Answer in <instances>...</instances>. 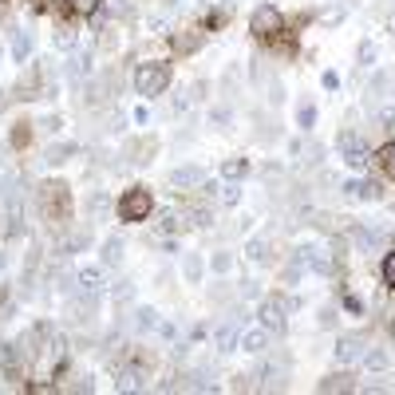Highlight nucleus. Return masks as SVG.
Masks as SVG:
<instances>
[{"label":"nucleus","instance_id":"obj_1","mask_svg":"<svg viewBox=\"0 0 395 395\" xmlns=\"http://www.w3.org/2000/svg\"><path fill=\"white\" fill-rule=\"evenodd\" d=\"M170 87V68L166 63H138L135 68V91L146 95V99H155Z\"/></svg>","mask_w":395,"mask_h":395},{"label":"nucleus","instance_id":"obj_2","mask_svg":"<svg viewBox=\"0 0 395 395\" xmlns=\"http://www.w3.org/2000/svg\"><path fill=\"white\" fill-rule=\"evenodd\" d=\"M297 309V301H289L284 292H273V297H265L261 301V309H257V317H261V324L269 328V332H284V317Z\"/></svg>","mask_w":395,"mask_h":395},{"label":"nucleus","instance_id":"obj_3","mask_svg":"<svg viewBox=\"0 0 395 395\" xmlns=\"http://www.w3.org/2000/svg\"><path fill=\"white\" fill-rule=\"evenodd\" d=\"M336 150H340V158L352 166V170H364V166L371 163L368 143H364V135H356V130H340V138H336Z\"/></svg>","mask_w":395,"mask_h":395},{"label":"nucleus","instance_id":"obj_4","mask_svg":"<svg viewBox=\"0 0 395 395\" xmlns=\"http://www.w3.org/2000/svg\"><path fill=\"white\" fill-rule=\"evenodd\" d=\"M150 210H155V202H150V190L143 186L127 190L119 198V222H143V217H150Z\"/></svg>","mask_w":395,"mask_h":395},{"label":"nucleus","instance_id":"obj_5","mask_svg":"<svg viewBox=\"0 0 395 395\" xmlns=\"http://www.w3.org/2000/svg\"><path fill=\"white\" fill-rule=\"evenodd\" d=\"M40 210L52 217H68L71 214V198H68V186L63 182H48V186H40Z\"/></svg>","mask_w":395,"mask_h":395},{"label":"nucleus","instance_id":"obj_6","mask_svg":"<svg viewBox=\"0 0 395 395\" xmlns=\"http://www.w3.org/2000/svg\"><path fill=\"white\" fill-rule=\"evenodd\" d=\"M250 28H253V36H257V40H273V36L284 32V16L273 9V4H261V9L250 16Z\"/></svg>","mask_w":395,"mask_h":395},{"label":"nucleus","instance_id":"obj_7","mask_svg":"<svg viewBox=\"0 0 395 395\" xmlns=\"http://www.w3.org/2000/svg\"><path fill=\"white\" fill-rule=\"evenodd\" d=\"M364 352H368V340H364V336H340V340H336V364H344V368L360 364Z\"/></svg>","mask_w":395,"mask_h":395},{"label":"nucleus","instance_id":"obj_8","mask_svg":"<svg viewBox=\"0 0 395 395\" xmlns=\"http://www.w3.org/2000/svg\"><path fill=\"white\" fill-rule=\"evenodd\" d=\"M352 245L360 253H384L387 233L384 230H368V225H352Z\"/></svg>","mask_w":395,"mask_h":395},{"label":"nucleus","instance_id":"obj_9","mask_svg":"<svg viewBox=\"0 0 395 395\" xmlns=\"http://www.w3.org/2000/svg\"><path fill=\"white\" fill-rule=\"evenodd\" d=\"M95 71V56L91 52H68V63H63V79L68 83H79L83 76Z\"/></svg>","mask_w":395,"mask_h":395},{"label":"nucleus","instance_id":"obj_10","mask_svg":"<svg viewBox=\"0 0 395 395\" xmlns=\"http://www.w3.org/2000/svg\"><path fill=\"white\" fill-rule=\"evenodd\" d=\"M241 317H230L225 324H217V332H214V348L217 352H233V348H241Z\"/></svg>","mask_w":395,"mask_h":395},{"label":"nucleus","instance_id":"obj_11","mask_svg":"<svg viewBox=\"0 0 395 395\" xmlns=\"http://www.w3.org/2000/svg\"><path fill=\"white\" fill-rule=\"evenodd\" d=\"M202 182H206V174H202L198 163H186V166H174L170 170V186H178V190H198Z\"/></svg>","mask_w":395,"mask_h":395},{"label":"nucleus","instance_id":"obj_12","mask_svg":"<svg viewBox=\"0 0 395 395\" xmlns=\"http://www.w3.org/2000/svg\"><path fill=\"white\" fill-rule=\"evenodd\" d=\"M202 43H206V32H202V28H186V32H174L170 36V48L178 56H194Z\"/></svg>","mask_w":395,"mask_h":395},{"label":"nucleus","instance_id":"obj_13","mask_svg":"<svg viewBox=\"0 0 395 395\" xmlns=\"http://www.w3.org/2000/svg\"><path fill=\"white\" fill-rule=\"evenodd\" d=\"M340 190H344V198H352V202H376L379 198V186L371 178H348Z\"/></svg>","mask_w":395,"mask_h":395},{"label":"nucleus","instance_id":"obj_14","mask_svg":"<svg viewBox=\"0 0 395 395\" xmlns=\"http://www.w3.org/2000/svg\"><path fill=\"white\" fill-rule=\"evenodd\" d=\"M230 16H233V4H230V0H202V20H206L210 28H222Z\"/></svg>","mask_w":395,"mask_h":395},{"label":"nucleus","instance_id":"obj_15","mask_svg":"<svg viewBox=\"0 0 395 395\" xmlns=\"http://www.w3.org/2000/svg\"><path fill=\"white\" fill-rule=\"evenodd\" d=\"M320 391H328V395L356 391V371H336V376H324V379H320Z\"/></svg>","mask_w":395,"mask_h":395},{"label":"nucleus","instance_id":"obj_16","mask_svg":"<svg viewBox=\"0 0 395 395\" xmlns=\"http://www.w3.org/2000/svg\"><path fill=\"white\" fill-rule=\"evenodd\" d=\"M241 348H245V352H253V356H265L269 352V328L265 324L250 328V332L241 336Z\"/></svg>","mask_w":395,"mask_h":395},{"label":"nucleus","instance_id":"obj_17","mask_svg":"<svg viewBox=\"0 0 395 395\" xmlns=\"http://www.w3.org/2000/svg\"><path fill=\"white\" fill-rule=\"evenodd\" d=\"M40 83H43V68H32V71H24V76H20V83H16V99H36V91H40Z\"/></svg>","mask_w":395,"mask_h":395},{"label":"nucleus","instance_id":"obj_18","mask_svg":"<svg viewBox=\"0 0 395 395\" xmlns=\"http://www.w3.org/2000/svg\"><path fill=\"white\" fill-rule=\"evenodd\" d=\"M155 138H138V143H127V150H123V155H127L130 158V163H138V166H143V163H150V155H155Z\"/></svg>","mask_w":395,"mask_h":395},{"label":"nucleus","instance_id":"obj_19","mask_svg":"<svg viewBox=\"0 0 395 395\" xmlns=\"http://www.w3.org/2000/svg\"><path fill=\"white\" fill-rule=\"evenodd\" d=\"M68 158H76V143H52L43 150V163L48 166H63Z\"/></svg>","mask_w":395,"mask_h":395},{"label":"nucleus","instance_id":"obj_20","mask_svg":"<svg viewBox=\"0 0 395 395\" xmlns=\"http://www.w3.org/2000/svg\"><path fill=\"white\" fill-rule=\"evenodd\" d=\"M99 261H103V269H119V265H123V237H107Z\"/></svg>","mask_w":395,"mask_h":395},{"label":"nucleus","instance_id":"obj_21","mask_svg":"<svg viewBox=\"0 0 395 395\" xmlns=\"http://www.w3.org/2000/svg\"><path fill=\"white\" fill-rule=\"evenodd\" d=\"M12 60H16V63H28V60H32V36L20 32V28L12 32Z\"/></svg>","mask_w":395,"mask_h":395},{"label":"nucleus","instance_id":"obj_22","mask_svg":"<svg viewBox=\"0 0 395 395\" xmlns=\"http://www.w3.org/2000/svg\"><path fill=\"white\" fill-rule=\"evenodd\" d=\"M186 225H194V230H210L214 225V214H210V206H186Z\"/></svg>","mask_w":395,"mask_h":395},{"label":"nucleus","instance_id":"obj_23","mask_svg":"<svg viewBox=\"0 0 395 395\" xmlns=\"http://www.w3.org/2000/svg\"><path fill=\"white\" fill-rule=\"evenodd\" d=\"M245 257L253 261V265H265L273 253H269V237H250V245H245Z\"/></svg>","mask_w":395,"mask_h":395},{"label":"nucleus","instance_id":"obj_24","mask_svg":"<svg viewBox=\"0 0 395 395\" xmlns=\"http://www.w3.org/2000/svg\"><path fill=\"white\" fill-rule=\"evenodd\" d=\"M87 245H91V230H76V233H68V237H63V253H83Z\"/></svg>","mask_w":395,"mask_h":395},{"label":"nucleus","instance_id":"obj_25","mask_svg":"<svg viewBox=\"0 0 395 395\" xmlns=\"http://www.w3.org/2000/svg\"><path fill=\"white\" fill-rule=\"evenodd\" d=\"M309 269H312V273H332V269H336V253L312 250L309 253Z\"/></svg>","mask_w":395,"mask_h":395},{"label":"nucleus","instance_id":"obj_26","mask_svg":"<svg viewBox=\"0 0 395 395\" xmlns=\"http://www.w3.org/2000/svg\"><path fill=\"white\" fill-rule=\"evenodd\" d=\"M297 127L301 130L317 127V107H312V99H301V107H297Z\"/></svg>","mask_w":395,"mask_h":395},{"label":"nucleus","instance_id":"obj_27","mask_svg":"<svg viewBox=\"0 0 395 395\" xmlns=\"http://www.w3.org/2000/svg\"><path fill=\"white\" fill-rule=\"evenodd\" d=\"M364 364H368L371 371H384L387 364H391V352H387V348H368V352H364Z\"/></svg>","mask_w":395,"mask_h":395},{"label":"nucleus","instance_id":"obj_28","mask_svg":"<svg viewBox=\"0 0 395 395\" xmlns=\"http://www.w3.org/2000/svg\"><path fill=\"white\" fill-rule=\"evenodd\" d=\"M182 225H186V222H182L178 210H163V214H158V233H178Z\"/></svg>","mask_w":395,"mask_h":395},{"label":"nucleus","instance_id":"obj_29","mask_svg":"<svg viewBox=\"0 0 395 395\" xmlns=\"http://www.w3.org/2000/svg\"><path fill=\"white\" fill-rule=\"evenodd\" d=\"M150 328H158V312L155 309H135V332H150Z\"/></svg>","mask_w":395,"mask_h":395},{"label":"nucleus","instance_id":"obj_30","mask_svg":"<svg viewBox=\"0 0 395 395\" xmlns=\"http://www.w3.org/2000/svg\"><path fill=\"white\" fill-rule=\"evenodd\" d=\"M202 269H206V265H202V257H198V253H186V261H182V273H186L190 284L202 281Z\"/></svg>","mask_w":395,"mask_h":395},{"label":"nucleus","instance_id":"obj_31","mask_svg":"<svg viewBox=\"0 0 395 395\" xmlns=\"http://www.w3.org/2000/svg\"><path fill=\"white\" fill-rule=\"evenodd\" d=\"M245 170H250V166H245V158H225V163H222V178L225 182H237Z\"/></svg>","mask_w":395,"mask_h":395},{"label":"nucleus","instance_id":"obj_32","mask_svg":"<svg viewBox=\"0 0 395 395\" xmlns=\"http://www.w3.org/2000/svg\"><path fill=\"white\" fill-rule=\"evenodd\" d=\"M143 379H146V371H143V368H135V371H123V379H119V391H143Z\"/></svg>","mask_w":395,"mask_h":395},{"label":"nucleus","instance_id":"obj_33","mask_svg":"<svg viewBox=\"0 0 395 395\" xmlns=\"http://www.w3.org/2000/svg\"><path fill=\"white\" fill-rule=\"evenodd\" d=\"M56 48H60V52H76V28H56Z\"/></svg>","mask_w":395,"mask_h":395},{"label":"nucleus","instance_id":"obj_34","mask_svg":"<svg viewBox=\"0 0 395 395\" xmlns=\"http://www.w3.org/2000/svg\"><path fill=\"white\" fill-rule=\"evenodd\" d=\"M376 56H379V48L371 40H364L360 48H356V63H360V68H368V63H376Z\"/></svg>","mask_w":395,"mask_h":395},{"label":"nucleus","instance_id":"obj_35","mask_svg":"<svg viewBox=\"0 0 395 395\" xmlns=\"http://www.w3.org/2000/svg\"><path fill=\"white\" fill-rule=\"evenodd\" d=\"M265 99H269V107H281L284 103V83H281V79L269 76V95H265Z\"/></svg>","mask_w":395,"mask_h":395},{"label":"nucleus","instance_id":"obj_36","mask_svg":"<svg viewBox=\"0 0 395 395\" xmlns=\"http://www.w3.org/2000/svg\"><path fill=\"white\" fill-rule=\"evenodd\" d=\"M111 297H115V304H127L130 297H135V284H130V281H115Z\"/></svg>","mask_w":395,"mask_h":395},{"label":"nucleus","instance_id":"obj_37","mask_svg":"<svg viewBox=\"0 0 395 395\" xmlns=\"http://www.w3.org/2000/svg\"><path fill=\"white\" fill-rule=\"evenodd\" d=\"M71 12H76V16H95V12H99V0H71Z\"/></svg>","mask_w":395,"mask_h":395},{"label":"nucleus","instance_id":"obj_38","mask_svg":"<svg viewBox=\"0 0 395 395\" xmlns=\"http://www.w3.org/2000/svg\"><path fill=\"white\" fill-rule=\"evenodd\" d=\"M384 91H387V71H379V76H371V83H368V99H379Z\"/></svg>","mask_w":395,"mask_h":395},{"label":"nucleus","instance_id":"obj_39","mask_svg":"<svg viewBox=\"0 0 395 395\" xmlns=\"http://www.w3.org/2000/svg\"><path fill=\"white\" fill-rule=\"evenodd\" d=\"M379 158H384V170H387V178L395 182V143H387L384 150H379Z\"/></svg>","mask_w":395,"mask_h":395},{"label":"nucleus","instance_id":"obj_40","mask_svg":"<svg viewBox=\"0 0 395 395\" xmlns=\"http://www.w3.org/2000/svg\"><path fill=\"white\" fill-rule=\"evenodd\" d=\"M384 284H387V289H395V250L384 257Z\"/></svg>","mask_w":395,"mask_h":395},{"label":"nucleus","instance_id":"obj_41","mask_svg":"<svg viewBox=\"0 0 395 395\" xmlns=\"http://www.w3.org/2000/svg\"><path fill=\"white\" fill-rule=\"evenodd\" d=\"M210 265H214V273H230V269H233V257H230V253H214V261H210Z\"/></svg>","mask_w":395,"mask_h":395},{"label":"nucleus","instance_id":"obj_42","mask_svg":"<svg viewBox=\"0 0 395 395\" xmlns=\"http://www.w3.org/2000/svg\"><path fill=\"white\" fill-rule=\"evenodd\" d=\"M237 202H241V190L233 186V182H230V186H222V206H237Z\"/></svg>","mask_w":395,"mask_h":395},{"label":"nucleus","instance_id":"obj_43","mask_svg":"<svg viewBox=\"0 0 395 395\" xmlns=\"http://www.w3.org/2000/svg\"><path fill=\"white\" fill-rule=\"evenodd\" d=\"M107 12L111 16H130V0H107Z\"/></svg>","mask_w":395,"mask_h":395},{"label":"nucleus","instance_id":"obj_44","mask_svg":"<svg viewBox=\"0 0 395 395\" xmlns=\"http://www.w3.org/2000/svg\"><path fill=\"white\" fill-rule=\"evenodd\" d=\"M336 320H340V312H336V309H320L317 324H320V328H336Z\"/></svg>","mask_w":395,"mask_h":395},{"label":"nucleus","instance_id":"obj_45","mask_svg":"<svg viewBox=\"0 0 395 395\" xmlns=\"http://www.w3.org/2000/svg\"><path fill=\"white\" fill-rule=\"evenodd\" d=\"M87 210H91V214H99V210H107V198L99 194V190H95V194L87 198Z\"/></svg>","mask_w":395,"mask_h":395},{"label":"nucleus","instance_id":"obj_46","mask_svg":"<svg viewBox=\"0 0 395 395\" xmlns=\"http://www.w3.org/2000/svg\"><path fill=\"white\" fill-rule=\"evenodd\" d=\"M301 273H304V265H297V261H292V265L284 269V284H297V281H301Z\"/></svg>","mask_w":395,"mask_h":395},{"label":"nucleus","instance_id":"obj_47","mask_svg":"<svg viewBox=\"0 0 395 395\" xmlns=\"http://www.w3.org/2000/svg\"><path fill=\"white\" fill-rule=\"evenodd\" d=\"M230 115H233L230 107H214V111H210V119H214L217 127H225V123H230Z\"/></svg>","mask_w":395,"mask_h":395},{"label":"nucleus","instance_id":"obj_48","mask_svg":"<svg viewBox=\"0 0 395 395\" xmlns=\"http://www.w3.org/2000/svg\"><path fill=\"white\" fill-rule=\"evenodd\" d=\"M344 309L360 317V312H364V301H360V297H352V292H348V297H344Z\"/></svg>","mask_w":395,"mask_h":395},{"label":"nucleus","instance_id":"obj_49","mask_svg":"<svg viewBox=\"0 0 395 395\" xmlns=\"http://www.w3.org/2000/svg\"><path fill=\"white\" fill-rule=\"evenodd\" d=\"M376 127H391V107H379V111H376Z\"/></svg>","mask_w":395,"mask_h":395},{"label":"nucleus","instance_id":"obj_50","mask_svg":"<svg viewBox=\"0 0 395 395\" xmlns=\"http://www.w3.org/2000/svg\"><path fill=\"white\" fill-rule=\"evenodd\" d=\"M28 138H32V130H28V123H20V127H16V135H12V143H16V146H24Z\"/></svg>","mask_w":395,"mask_h":395},{"label":"nucleus","instance_id":"obj_51","mask_svg":"<svg viewBox=\"0 0 395 395\" xmlns=\"http://www.w3.org/2000/svg\"><path fill=\"white\" fill-rule=\"evenodd\" d=\"M40 127H43V135H56V130H60V115H48Z\"/></svg>","mask_w":395,"mask_h":395},{"label":"nucleus","instance_id":"obj_52","mask_svg":"<svg viewBox=\"0 0 395 395\" xmlns=\"http://www.w3.org/2000/svg\"><path fill=\"white\" fill-rule=\"evenodd\" d=\"M158 332H163L166 340H174V324H170V320H166V324H163V320H158Z\"/></svg>","mask_w":395,"mask_h":395},{"label":"nucleus","instance_id":"obj_53","mask_svg":"<svg viewBox=\"0 0 395 395\" xmlns=\"http://www.w3.org/2000/svg\"><path fill=\"white\" fill-rule=\"evenodd\" d=\"M182 4H186V0H163V9H170V12H174V9H182Z\"/></svg>","mask_w":395,"mask_h":395},{"label":"nucleus","instance_id":"obj_54","mask_svg":"<svg viewBox=\"0 0 395 395\" xmlns=\"http://www.w3.org/2000/svg\"><path fill=\"white\" fill-rule=\"evenodd\" d=\"M387 32H395V9L387 12Z\"/></svg>","mask_w":395,"mask_h":395},{"label":"nucleus","instance_id":"obj_55","mask_svg":"<svg viewBox=\"0 0 395 395\" xmlns=\"http://www.w3.org/2000/svg\"><path fill=\"white\" fill-rule=\"evenodd\" d=\"M4 269H9V253H0V277H4Z\"/></svg>","mask_w":395,"mask_h":395},{"label":"nucleus","instance_id":"obj_56","mask_svg":"<svg viewBox=\"0 0 395 395\" xmlns=\"http://www.w3.org/2000/svg\"><path fill=\"white\" fill-rule=\"evenodd\" d=\"M40 4H52V0H40Z\"/></svg>","mask_w":395,"mask_h":395},{"label":"nucleus","instance_id":"obj_57","mask_svg":"<svg viewBox=\"0 0 395 395\" xmlns=\"http://www.w3.org/2000/svg\"><path fill=\"white\" fill-rule=\"evenodd\" d=\"M0 56H4V48H0Z\"/></svg>","mask_w":395,"mask_h":395}]
</instances>
